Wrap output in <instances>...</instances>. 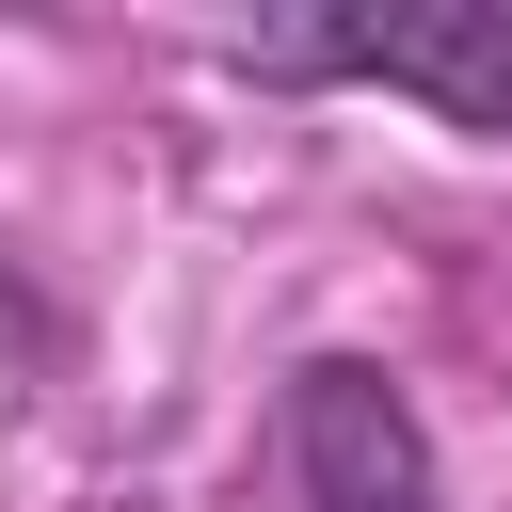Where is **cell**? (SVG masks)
I'll return each mask as SVG.
<instances>
[{
  "mask_svg": "<svg viewBox=\"0 0 512 512\" xmlns=\"http://www.w3.org/2000/svg\"><path fill=\"white\" fill-rule=\"evenodd\" d=\"M224 64L272 96H416L432 128L512 144V0H320L224 32Z\"/></svg>",
  "mask_w": 512,
  "mask_h": 512,
  "instance_id": "cell-1",
  "label": "cell"
},
{
  "mask_svg": "<svg viewBox=\"0 0 512 512\" xmlns=\"http://www.w3.org/2000/svg\"><path fill=\"white\" fill-rule=\"evenodd\" d=\"M272 512H448L432 416L384 352H304L272 384Z\"/></svg>",
  "mask_w": 512,
  "mask_h": 512,
  "instance_id": "cell-2",
  "label": "cell"
}]
</instances>
